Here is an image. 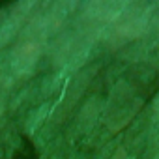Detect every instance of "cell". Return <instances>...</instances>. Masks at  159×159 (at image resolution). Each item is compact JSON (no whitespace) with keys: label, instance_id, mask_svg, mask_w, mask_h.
Returning <instances> with one entry per match:
<instances>
[{"label":"cell","instance_id":"1","mask_svg":"<svg viewBox=\"0 0 159 159\" xmlns=\"http://www.w3.org/2000/svg\"><path fill=\"white\" fill-rule=\"evenodd\" d=\"M75 8L77 4L73 2H56L30 21L11 52V67L17 77H26L34 69L47 39L62 28Z\"/></svg>","mask_w":159,"mask_h":159},{"label":"cell","instance_id":"2","mask_svg":"<svg viewBox=\"0 0 159 159\" xmlns=\"http://www.w3.org/2000/svg\"><path fill=\"white\" fill-rule=\"evenodd\" d=\"M124 6L125 2H118V0H98L86 4L73 26V34L66 39V45L58 49L56 60L60 62V58H73L98 38H101L109 25L124 10Z\"/></svg>","mask_w":159,"mask_h":159},{"label":"cell","instance_id":"3","mask_svg":"<svg viewBox=\"0 0 159 159\" xmlns=\"http://www.w3.org/2000/svg\"><path fill=\"white\" fill-rule=\"evenodd\" d=\"M153 4L148 2H131L125 4L118 17L103 32V41L109 49H120L133 39H139L150 25Z\"/></svg>","mask_w":159,"mask_h":159},{"label":"cell","instance_id":"4","mask_svg":"<svg viewBox=\"0 0 159 159\" xmlns=\"http://www.w3.org/2000/svg\"><path fill=\"white\" fill-rule=\"evenodd\" d=\"M140 107V101L135 98V92L131 86H127L125 83H118L107 101V109H105V124L109 127V131L116 133L120 129H124L131 118L137 114Z\"/></svg>","mask_w":159,"mask_h":159},{"label":"cell","instance_id":"5","mask_svg":"<svg viewBox=\"0 0 159 159\" xmlns=\"http://www.w3.org/2000/svg\"><path fill=\"white\" fill-rule=\"evenodd\" d=\"M34 6H36V2H21V4H17V6L11 10L8 21L2 25V28H0V43L10 41V39L19 32L21 25L25 23V19L28 17V13L32 11Z\"/></svg>","mask_w":159,"mask_h":159},{"label":"cell","instance_id":"6","mask_svg":"<svg viewBox=\"0 0 159 159\" xmlns=\"http://www.w3.org/2000/svg\"><path fill=\"white\" fill-rule=\"evenodd\" d=\"M111 159H127V153H125V150H118Z\"/></svg>","mask_w":159,"mask_h":159},{"label":"cell","instance_id":"7","mask_svg":"<svg viewBox=\"0 0 159 159\" xmlns=\"http://www.w3.org/2000/svg\"><path fill=\"white\" fill-rule=\"evenodd\" d=\"M153 112L159 116V92H157V96H155V99H153Z\"/></svg>","mask_w":159,"mask_h":159},{"label":"cell","instance_id":"8","mask_svg":"<svg viewBox=\"0 0 159 159\" xmlns=\"http://www.w3.org/2000/svg\"><path fill=\"white\" fill-rule=\"evenodd\" d=\"M153 159H159V153H157V155H155V157H153Z\"/></svg>","mask_w":159,"mask_h":159},{"label":"cell","instance_id":"9","mask_svg":"<svg viewBox=\"0 0 159 159\" xmlns=\"http://www.w3.org/2000/svg\"><path fill=\"white\" fill-rule=\"evenodd\" d=\"M0 114H2V107H0Z\"/></svg>","mask_w":159,"mask_h":159}]
</instances>
